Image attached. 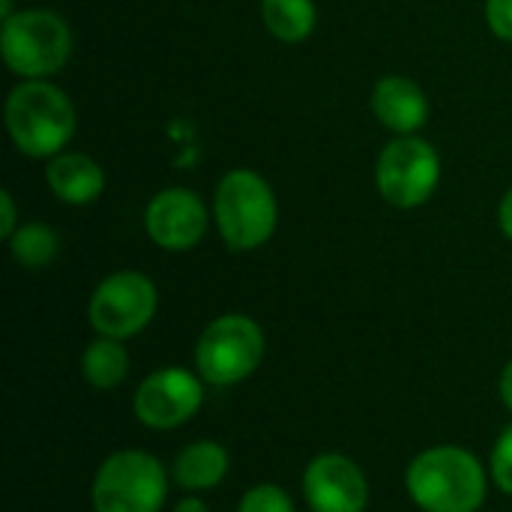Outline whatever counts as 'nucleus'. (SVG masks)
Wrapping results in <instances>:
<instances>
[{
    "mask_svg": "<svg viewBox=\"0 0 512 512\" xmlns=\"http://www.w3.org/2000/svg\"><path fill=\"white\" fill-rule=\"evenodd\" d=\"M486 21L498 39L512 42V0H486Z\"/></svg>",
    "mask_w": 512,
    "mask_h": 512,
    "instance_id": "nucleus-20",
    "label": "nucleus"
},
{
    "mask_svg": "<svg viewBox=\"0 0 512 512\" xmlns=\"http://www.w3.org/2000/svg\"><path fill=\"white\" fill-rule=\"evenodd\" d=\"M0 54L18 78H51L72 57V30L51 9H21L0 27Z\"/></svg>",
    "mask_w": 512,
    "mask_h": 512,
    "instance_id": "nucleus-5",
    "label": "nucleus"
},
{
    "mask_svg": "<svg viewBox=\"0 0 512 512\" xmlns=\"http://www.w3.org/2000/svg\"><path fill=\"white\" fill-rule=\"evenodd\" d=\"M0 207H3V213H0V237L9 240L18 231V210H15V201H12L9 189L0 192Z\"/></svg>",
    "mask_w": 512,
    "mask_h": 512,
    "instance_id": "nucleus-21",
    "label": "nucleus"
},
{
    "mask_svg": "<svg viewBox=\"0 0 512 512\" xmlns=\"http://www.w3.org/2000/svg\"><path fill=\"white\" fill-rule=\"evenodd\" d=\"M264 27L282 42H303L318 24V9L312 0H264L261 3Z\"/></svg>",
    "mask_w": 512,
    "mask_h": 512,
    "instance_id": "nucleus-16",
    "label": "nucleus"
},
{
    "mask_svg": "<svg viewBox=\"0 0 512 512\" xmlns=\"http://www.w3.org/2000/svg\"><path fill=\"white\" fill-rule=\"evenodd\" d=\"M372 111L381 126L399 135H414L429 120V99L417 81L405 75H384L372 90Z\"/></svg>",
    "mask_w": 512,
    "mask_h": 512,
    "instance_id": "nucleus-12",
    "label": "nucleus"
},
{
    "mask_svg": "<svg viewBox=\"0 0 512 512\" xmlns=\"http://www.w3.org/2000/svg\"><path fill=\"white\" fill-rule=\"evenodd\" d=\"M405 489L423 512H480L489 495V474L471 450L438 444L414 456Z\"/></svg>",
    "mask_w": 512,
    "mask_h": 512,
    "instance_id": "nucleus-1",
    "label": "nucleus"
},
{
    "mask_svg": "<svg viewBox=\"0 0 512 512\" xmlns=\"http://www.w3.org/2000/svg\"><path fill=\"white\" fill-rule=\"evenodd\" d=\"M6 129L30 159H54L75 135V105L48 78H24L6 96Z\"/></svg>",
    "mask_w": 512,
    "mask_h": 512,
    "instance_id": "nucleus-2",
    "label": "nucleus"
},
{
    "mask_svg": "<svg viewBox=\"0 0 512 512\" xmlns=\"http://www.w3.org/2000/svg\"><path fill=\"white\" fill-rule=\"evenodd\" d=\"M174 512H210V507H207L198 495L189 492V495H183V498L174 504Z\"/></svg>",
    "mask_w": 512,
    "mask_h": 512,
    "instance_id": "nucleus-24",
    "label": "nucleus"
},
{
    "mask_svg": "<svg viewBox=\"0 0 512 512\" xmlns=\"http://www.w3.org/2000/svg\"><path fill=\"white\" fill-rule=\"evenodd\" d=\"M216 228L231 252L261 249L279 222V204L270 183L252 168L228 171L213 195Z\"/></svg>",
    "mask_w": 512,
    "mask_h": 512,
    "instance_id": "nucleus-3",
    "label": "nucleus"
},
{
    "mask_svg": "<svg viewBox=\"0 0 512 512\" xmlns=\"http://www.w3.org/2000/svg\"><path fill=\"white\" fill-rule=\"evenodd\" d=\"M303 498L312 512H366L369 480L342 453H321L303 471Z\"/></svg>",
    "mask_w": 512,
    "mask_h": 512,
    "instance_id": "nucleus-10",
    "label": "nucleus"
},
{
    "mask_svg": "<svg viewBox=\"0 0 512 512\" xmlns=\"http://www.w3.org/2000/svg\"><path fill=\"white\" fill-rule=\"evenodd\" d=\"M489 477L492 483L512 498V426H507L495 447H492V456H489Z\"/></svg>",
    "mask_w": 512,
    "mask_h": 512,
    "instance_id": "nucleus-19",
    "label": "nucleus"
},
{
    "mask_svg": "<svg viewBox=\"0 0 512 512\" xmlns=\"http://www.w3.org/2000/svg\"><path fill=\"white\" fill-rule=\"evenodd\" d=\"M438 180H441L438 150L417 135H402L378 153L375 186L381 198L399 210H414L426 204L438 189Z\"/></svg>",
    "mask_w": 512,
    "mask_h": 512,
    "instance_id": "nucleus-8",
    "label": "nucleus"
},
{
    "mask_svg": "<svg viewBox=\"0 0 512 512\" xmlns=\"http://www.w3.org/2000/svg\"><path fill=\"white\" fill-rule=\"evenodd\" d=\"M9 252L21 267L39 270V267H48L60 255V237L54 228L42 222H27V225H18V231L9 237Z\"/></svg>",
    "mask_w": 512,
    "mask_h": 512,
    "instance_id": "nucleus-17",
    "label": "nucleus"
},
{
    "mask_svg": "<svg viewBox=\"0 0 512 512\" xmlns=\"http://www.w3.org/2000/svg\"><path fill=\"white\" fill-rule=\"evenodd\" d=\"M159 294L150 276L138 270H120L105 276L87 303V321L96 336L108 339H132L138 336L156 315Z\"/></svg>",
    "mask_w": 512,
    "mask_h": 512,
    "instance_id": "nucleus-7",
    "label": "nucleus"
},
{
    "mask_svg": "<svg viewBox=\"0 0 512 512\" xmlns=\"http://www.w3.org/2000/svg\"><path fill=\"white\" fill-rule=\"evenodd\" d=\"M168 498L165 465L144 450L111 453L90 486L93 512H162Z\"/></svg>",
    "mask_w": 512,
    "mask_h": 512,
    "instance_id": "nucleus-6",
    "label": "nucleus"
},
{
    "mask_svg": "<svg viewBox=\"0 0 512 512\" xmlns=\"http://www.w3.org/2000/svg\"><path fill=\"white\" fill-rule=\"evenodd\" d=\"M267 339L255 318L228 312L213 318L195 345V372L210 387H234L258 372Z\"/></svg>",
    "mask_w": 512,
    "mask_h": 512,
    "instance_id": "nucleus-4",
    "label": "nucleus"
},
{
    "mask_svg": "<svg viewBox=\"0 0 512 512\" xmlns=\"http://www.w3.org/2000/svg\"><path fill=\"white\" fill-rule=\"evenodd\" d=\"M498 225L507 234V240H512V189L504 195V201L498 207Z\"/></svg>",
    "mask_w": 512,
    "mask_h": 512,
    "instance_id": "nucleus-22",
    "label": "nucleus"
},
{
    "mask_svg": "<svg viewBox=\"0 0 512 512\" xmlns=\"http://www.w3.org/2000/svg\"><path fill=\"white\" fill-rule=\"evenodd\" d=\"M231 471V456L219 441H192L189 447H183L171 465V477L183 492H210L216 489Z\"/></svg>",
    "mask_w": 512,
    "mask_h": 512,
    "instance_id": "nucleus-14",
    "label": "nucleus"
},
{
    "mask_svg": "<svg viewBox=\"0 0 512 512\" xmlns=\"http://www.w3.org/2000/svg\"><path fill=\"white\" fill-rule=\"evenodd\" d=\"M498 393H501V402H504V408L512 414V360L504 366V372H501V381H498Z\"/></svg>",
    "mask_w": 512,
    "mask_h": 512,
    "instance_id": "nucleus-23",
    "label": "nucleus"
},
{
    "mask_svg": "<svg viewBox=\"0 0 512 512\" xmlns=\"http://www.w3.org/2000/svg\"><path fill=\"white\" fill-rule=\"evenodd\" d=\"M81 375L93 390H114L129 375V354L120 339L96 336L81 354Z\"/></svg>",
    "mask_w": 512,
    "mask_h": 512,
    "instance_id": "nucleus-15",
    "label": "nucleus"
},
{
    "mask_svg": "<svg viewBox=\"0 0 512 512\" xmlns=\"http://www.w3.org/2000/svg\"><path fill=\"white\" fill-rule=\"evenodd\" d=\"M207 207L204 201L183 186L162 189L150 198L144 210L147 237L168 252H186L198 246L207 234Z\"/></svg>",
    "mask_w": 512,
    "mask_h": 512,
    "instance_id": "nucleus-11",
    "label": "nucleus"
},
{
    "mask_svg": "<svg viewBox=\"0 0 512 512\" xmlns=\"http://www.w3.org/2000/svg\"><path fill=\"white\" fill-rule=\"evenodd\" d=\"M204 405V378L183 366H162L150 372L135 396L132 414L141 426L168 432L186 426Z\"/></svg>",
    "mask_w": 512,
    "mask_h": 512,
    "instance_id": "nucleus-9",
    "label": "nucleus"
},
{
    "mask_svg": "<svg viewBox=\"0 0 512 512\" xmlns=\"http://www.w3.org/2000/svg\"><path fill=\"white\" fill-rule=\"evenodd\" d=\"M237 512H297L291 495L276 483H258L243 492Z\"/></svg>",
    "mask_w": 512,
    "mask_h": 512,
    "instance_id": "nucleus-18",
    "label": "nucleus"
},
{
    "mask_svg": "<svg viewBox=\"0 0 512 512\" xmlns=\"http://www.w3.org/2000/svg\"><path fill=\"white\" fill-rule=\"evenodd\" d=\"M45 180L48 189L72 207L96 201L105 189V174L87 153H57L45 168Z\"/></svg>",
    "mask_w": 512,
    "mask_h": 512,
    "instance_id": "nucleus-13",
    "label": "nucleus"
},
{
    "mask_svg": "<svg viewBox=\"0 0 512 512\" xmlns=\"http://www.w3.org/2000/svg\"><path fill=\"white\" fill-rule=\"evenodd\" d=\"M0 6H3V21L15 15V12H12V0H0Z\"/></svg>",
    "mask_w": 512,
    "mask_h": 512,
    "instance_id": "nucleus-25",
    "label": "nucleus"
}]
</instances>
